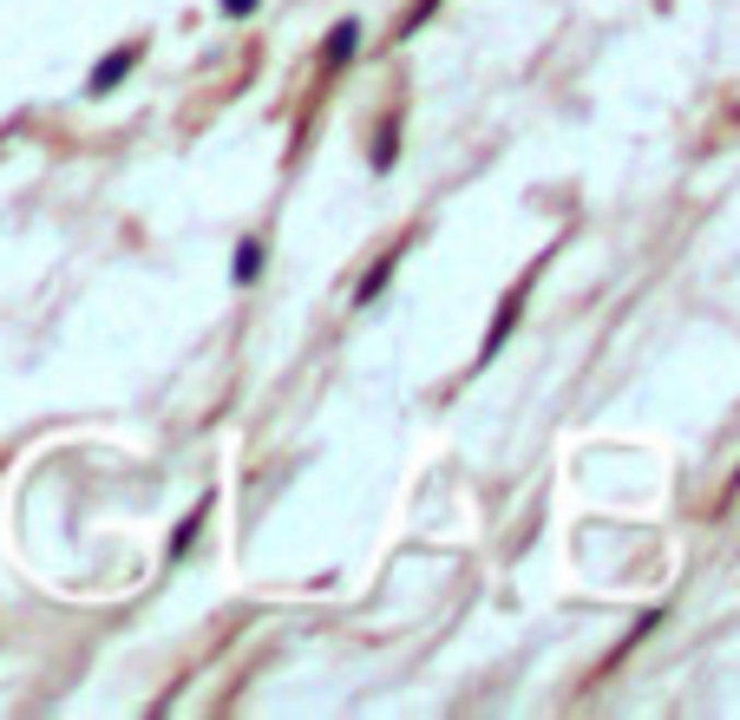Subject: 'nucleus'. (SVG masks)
<instances>
[{"label":"nucleus","instance_id":"2","mask_svg":"<svg viewBox=\"0 0 740 720\" xmlns=\"http://www.w3.org/2000/svg\"><path fill=\"white\" fill-rule=\"evenodd\" d=\"M223 7H236V13H243V7H256V0H223Z\"/></svg>","mask_w":740,"mask_h":720},{"label":"nucleus","instance_id":"1","mask_svg":"<svg viewBox=\"0 0 740 720\" xmlns=\"http://www.w3.org/2000/svg\"><path fill=\"white\" fill-rule=\"evenodd\" d=\"M125 66H131V52H111V59L92 72V85H98V92H105V85H118V72H125Z\"/></svg>","mask_w":740,"mask_h":720}]
</instances>
